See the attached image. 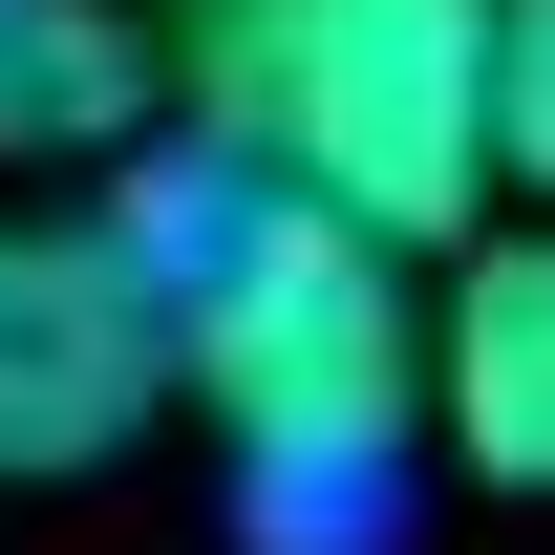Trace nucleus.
Here are the masks:
<instances>
[{
  "label": "nucleus",
  "instance_id": "nucleus-2",
  "mask_svg": "<svg viewBox=\"0 0 555 555\" xmlns=\"http://www.w3.org/2000/svg\"><path fill=\"white\" fill-rule=\"evenodd\" d=\"M193 129L278 193L363 214L385 257L470 235L534 171L513 107V0H214L193 22Z\"/></svg>",
  "mask_w": 555,
  "mask_h": 555
},
{
  "label": "nucleus",
  "instance_id": "nucleus-3",
  "mask_svg": "<svg viewBox=\"0 0 555 555\" xmlns=\"http://www.w3.org/2000/svg\"><path fill=\"white\" fill-rule=\"evenodd\" d=\"M171 406V299H150L86 214H0V470L65 491Z\"/></svg>",
  "mask_w": 555,
  "mask_h": 555
},
{
  "label": "nucleus",
  "instance_id": "nucleus-1",
  "mask_svg": "<svg viewBox=\"0 0 555 555\" xmlns=\"http://www.w3.org/2000/svg\"><path fill=\"white\" fill-rule=\"evenodd\" d=\"M171 385L235 449V513L257 555H385L427 470V278L363 235V214L235 171L193 257H171Z\"/></svg>",
  "mask_w": 555,
  "mask_h": 555
},
{
  "label": "nucleus",
  "instance_id": "nucleus-4",
  "mask_svg": "<svg viewBox=\"0 0 555 555\" xmlns=\"http://www.w3.org/2000/svg\"><path fill=\"white\" fill-rule=\"evenodd\" d=\"M427 449L491 470V491L555 470V257L534 235H470L449 299H427Z\"/></svg>",
  "mask_w": 555,
  "mask_h": 555
},
{
  "label": "nucleus",
  "instance_id": "nucleus-5",
  "mask_svg": "<svg viewBox=\"0 0 555 555\" xmlns=\"http://www.w3.org/2000/svg\"><path fill=\"white\" fill-rule=\"evenodd\" d=\"M150 107H171V65H150L129 0H0V193L22 171H107Z\"/></svg>",
  "mask_w": 555,
  "mask_h": 555
}]
</instances>
